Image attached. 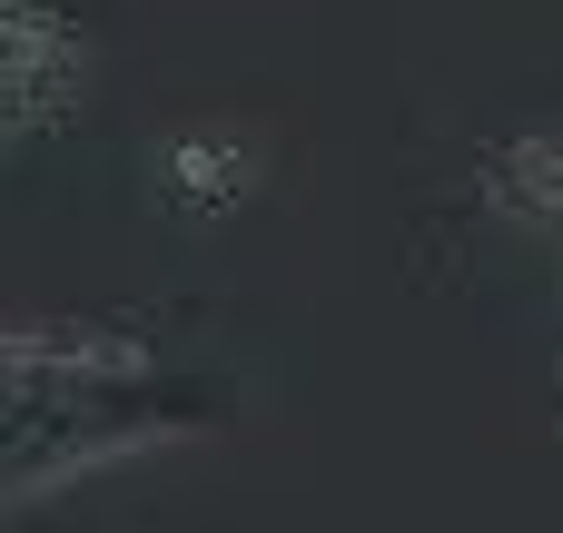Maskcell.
I'll list each match as a JSON object with an SVG mask.
<instances>
[{"label":"cell","instance_id":"obj_3","mask_svg":"<svg viewBox=\"0 0 563 533\" xmlns=\"http://www.w3.org/2000/svg\"><path fill=\"white\" fill-rule=\"evenodd\" d=\"M475 188L525 218V227H563V138H505L475 158Z\"/></svg>","mask_w":563,"mask_h":533},{"label":"cell","instance_id":"obj_2","mask_svg":"<svg viewBox=\"0 0 563 533\" xmlns=\"http://www.w3.org/2000/svg\"><path fill=\"white\" fill-rule=\"evenodd\" d=\"M0 49H10V99H0L10 138L69 129L79 99H89V59H99L89 20L59 10V0H10V10H0Z\"/></svg>","mask_w":563,"mask_h":533},{"label":"cell","instance_id":"obj_4","mask_svg":"<svg viewBox=\"0 0 563 533\" xmlns=\"http://www.w3.org/2000/svg\"><path fill=\"white\" fill-rule=\"evenodd\" d=\"M158 188L188 208V218H228L247 188H257V158L238 138H168L158 148Z\"/></svg>","mask_w":563,"mask_h":533},{"label":"cell","instance_id":"obj_1","mask_svg":"<svg viewBox=\"0 0 563 533\" xmlns=\"http://www.w3.org/2000/svg\"><path fill=\"white\" fill-rule=\"evenodd\" d=\"M228 425V396H208L198 376H168L158 356L139 366H10V406H0V455H10V495H49L79 465L168 445V435H208Z\"/></svg>","mask_w":563,"mask_h":533}]
</instances>
